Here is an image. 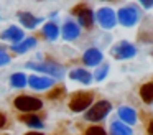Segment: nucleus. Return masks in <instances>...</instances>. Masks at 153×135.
Here are the masks:
<instances>
[{"mask_svg":"<svg viewBox=\"0 0 153 135\" xmlns=\"http://www.w3.org/2000/svg\"><path fill=\"white\" fill-rule=\"evenodd\" d=\"M73 15L77 16L79 23L84 26V28H91V26L94 25V12L87 5H82V3L76 5L73 8Z\"/></svg>","mask_w":153,"mask_h":135,"instance_id":"nucleus-7","label":"nucleus"},{"mask_svg":"<svg viewBox=\"0 0 153 135\" xmlns=\"http://www.w3.org/2000/svg\"><path fill=\"white\" fill-rule=\"evenodd\" d=\"M145 8H153V0H138Z\"/></svg>","mask_w":153,"mask_h":135,"instance_id":"nucleus-26","label":"nucleus"},{"mask_svg":"<svg viewBox=\"0 0 153 135\" xmlns=\"http://www.w3.org/2000/svg\"><path fill=\"white\" fill-rule=\"evenodd\" d=\"M94 20H97V23H99L102 28L110 30V28H114L115 23H117V15L112 8H100V10H97Z\"/></svg>","mask_w":153,"mask_h":135,"instance_id":"nucleus-6","label":"nucleus"},{"mask_svg":"<svg viewBox=\"0 0 153 135\" xmlns=\"http://www.w3.org/2000/svg\"><path fill=\"white\" fill-rule=\"evenodd\" d=\"M92 92H86V91H79L76 94L71 95L69 99V109L73 112H82L92 104Z\"/></svg>","mask_w":153,"mask_h":135,"instance_id":"nucleus-3","label":"nucleus"},{"mask_svg":"<svg viewBox=\"0 0 153 135\" xmlns=\"http://www.w3.org/2000/svg\"><path fill=\"white\" fill-rule=\"evenodd\" d=\"M109 69H110V68H109V64H102V66H100V68L96 71V81H102V79L107 76Z\"/></svg>","mask_w":153,"mask_h":135,"instance_id":"nucleus-23","label":"nucleus"},{"mask_svg":"<svg viewBox=\"0 0 153 135\" xmlns=\"http://www.w3.org/2000/svg\"><path fill=\"white\" fill-rule=\"evenodd\" d=\"M86 135H107V134H105V130H104L102 127L94 125V127H89L86 130Z\"/></svg>","mask_w":153,"mask_h":135,"instance_id":"nucleus-24","label":"nucleus"},{"mask_svg":"<svg viewBox=\"0 0 153 135\" xmlns=\"http://www.w3.org/2000/svg\"><path fill=\"white\" fill-rule=\"evenodd\" d=\"M69 78L73 79V81L82 82V84H91V81H92V74H91L89 71H86V69H82V68L71 71L69 72Z\"/></svg>","mask_w":153,"mask_h":135,"instance_id":"nucleus-16","label":"nucleus"},{"mask_svg":"<svg viewBox=\"0 0 153 135\" xmlns=\"http://www.w3.org/2000/svg\"><path fill=\"white\" fill-rule=\"evenodd\" d=\"M17 16H18V20H20L22 25H23L25 28H30V30H33L38 23H41V18L31 15L30 12H18Z\"/></svg>","mask_w":153,"mask_h":135,"instance_id":"nucleus-15","label":"nucleus"},{"mask_svg":"<svg viewBox=\"0 0 153 135\" xmlns=\"http://www.w3.org/2000/svg\"><path fill=\"white\" fill-rule=\"evenodd\" d=\"M119 117L123 124L133 125L137 122V112L135 109L128 107V105H122V107H119Z\"/></svg>","mask_w":153,"mask_h":135,"instance_id":"nucleus-14","label":"nucleus"},{"mask_svg":"<svg viewBox=\"0 0 153 135\" xmlns=\"http://www.w3.org/2000/svg\"><path fill=\"white\" fill-rule=\"evenodd\" d=\"M23 36H25L23 30L18 28V26H8L5 31L0 33V38L7 40V41H13V45H15V43H18V41H22Z\"/></svg>","mask_w":153,"mask_h":135,"instance_id":"nucleus-10","label":"nucleus"},{"mask_svg":"<svg viewBox=\"0 0 153 135\" xmlns=\"http://www.w3.org/2000/svg\"><path fill=\"white\" fill-rule=\"evenodd\" d=\"M5 124H7V117H5L2 112H0V128L2 127H5Z\"/></svg>","mask_w":153,"mask_h":135,"instance_id":"nucleus-27","label":"nucleus"},{"mask_svg":"<svg viewBox=\"0 0 153 135\" xmlns=\"http://www.w3.org/2000/svg\"><path fill=\"white\" fill-rule=\"evenodd\" d=\"M148 135H153V120H150L148 124Z\"/></svg>","mask_w":153,"mask_h":135,"instance_id":"nucleus-28","label":"nucleus"},{"mask_svg":"<svg viewBox=\"0 0 153 135\" xmlns=\"http://www.w3.org/2000/svg\"><path fill=\"white\" fill-rule=\"evenodd\" d=\"M10 84L13 86V87H25V86H27V76H25L23 72H15L10 78Z\"/></svg>","mask_w":153,"mask_h":135,"instance_id":"nucleus-21","label":"nucleus"},{"mask_svg":"<svg viewBox=\"0 0 153 135\" xmlns=\"http://www.w3.org/2000/svg\"><path fill=\"white\" fill-rule=\"evenodd\" d=\"M27 84H30V87L35 91H43L53 86V79L45 78V76H30L27 78Z\"/></svg>","mask_w":153,"mask_h":135,"instance_id":"nucleus-9","label":"nucleus"},{"mask_svg":"<svg viewBox=\"0 0 153 135\" xmlns=\"http://www.w3.org/2000/svg\"><path fill=\"white\" fill-rule=\"evenodd\" d=\"M82 63L86 66H99L102 63V53L97 48H89L82 54Z\"/></svg>","mask_w":153,"mask_h":135,"instance_id":"nucleus-11","label":"nucleus"},{"mask_svg":"<svg viewBox=\"0 0 153 135\" xmlns=\"http://www.w3.org/2000/svg\"><path fill=\"white\" fill-rule=\"evenodd\" d=\"M61 33H63V38L64 40L73 41V40H76L77 36H79L81 30H79V26H77L74 22H66L63 25V28H61Z\"/></svg>","mask_w":153,"mask_h":135,"instance_id":"nucleus-13","label":"nucleus"},{"mask_svg":"<svg viewBox=\"0 0 153 135\" xmlns=\"http://www.w3.org/2000/svg\"><path fill=\"white\" fill-rule=\"evenodd\" d=\"M110 110H112V104L109 101H99L86 112L84 119L89 122H100L102 119H105L109 115Z\"/></svg>","mask_w":153,"mask_h":135,"instance_id":"nucleus-2","label":"nucleus"},{"mask_svg":"<svg viewBox=\"0 0 153 135\" xmlns=\"http://www.w3.org/2000/svg\"><path fill=\"white\" fill-rule=\"evenodd\" d=\"M64 87H61V86H58L56 89H53V91L48 94V99H51V101H56V99H61L64 95Z\"/></svg>","mask_w":153,"mask_h":135,"instance_id":"nucleus-22","label":"nucleus"},{"mask_svg":"<svg viewBox=\"0 0 153 135\" xmlns=\"http://www.w3.org/2000/svg\"><path fill=\"white\" fill-rule=\"evenodd\" d=\"M25 135H43V134H40V132H28V134H25Z\"/></svg>","mask_w":153,"mask_h":135,"instance_id":"nucleus-29","label":"nucleus"},{"mask_svg":"<svg viewBox=\"0 0 153 135\" xmlns=\"http://www.w3.org/2000/svg\"><path fill=\"white\" fill-rule=\"evenodd\" d=\"M135 54H137L135 46H133L132 43H128V41H120V43H117V45L112 48V56L115 59H119V61L133 58Z\"/></svg>","mask_w":153,"mask_h":135,"instance_id":"nucleus-8","label":"nucleus"},{"mask_svg":"<svg viewBox=\"0 0 153 135\" xmlns=\"http://www.w3.org/2000/svg\"><path fill=\"white\" fill-rule=\"evenodd\" d=\"M13 105L18 110L35 112V110H40V109L43 107V102L38 97H31V95H18V97H15Z\"/></svg>","mask_w":153,"mask_h":135,"instance_id":"nucleus-4","label":"nucleus"},{"mask_svg":"<svg viewBox=\"0 0 153 135\" xmlns=\"http://www.w3.org/2000/svg\"><path fill=\"white\" fill-rule=\"evenodd\" d=\"M43 35H45V38H48L50 41H54V40L59 36V28L56 26V23L48 22L46 25L43 26Z\"/></svg>","mask_w":153,"mask_h":135,"instance_id":"nucleus-18","label":"nucleus"},{"mask_svg":"<svg viewBox=\"0 0 153 135\" xmlns=\"http://www.w3.org/2000/svg\"><path fill=\"white\" fill-rule=\"evenodd\" d=\"M117 15V22L122 23L123 26H133L138 23V12H137L135 7H123V8L119 10Z\"/></svg>","mask_w":153,"mask_h":135,"instance_id":"nucleus-5","label":"nucleus"},{"mask_svg":"<svg viewBox=\"0 0 153 135\" xmlns=\"http://www.w3.org/2000/svg\"><path fill=\"white\" fill-rule=\"evenodd\" d=\"M8 63H10V56H8L4 49H0V68H2V66H7Z\"/></svg>","mask_w":153,"mask_h":135,"instance_id":"nucleus-25","label":"nucleus"},{"mask_svg":"<svg viewBox=\"0 0 153 135\" xmlns=\"http://www.w3.org/2000/svg\"><path fill=\"white\" fill-rule=\"evenodd\" d=\"M140 97L145 102H153V82H145L140 87Z\"/></svg>","mask_w":153,"mask_h":135,"instance_id":"nucleus-20","label":"nucleus"},{"mask_svg":"<svg viewBox=\"0 0 153 135\" xmlns=\"http://www.w3.org/2000/svg\"><path fill=\"white\" fill-rule=\"evenodd\" d=\"M35 46H36V38L30 36V38H23L22 41L15 43V45L12 46V49H13L17 54H23V53H27V51H30V49H33Z\"/></svg>","mask_w":153,"mask_h":135,"instance_id":"nucleus-12","label":"nucleus"},{"mask_svg":"<svg viewBox=\"0 0 153 135\" xmlns=\"http://www.w3.org/2000/svg\"><path fill=\"white\" fill-rule=\"evenodd\" d=\"M28 69H33V71L36 72H46V74H50L51 78H56V79H61L64 76V69L63 66L56 64V63L53 61H46V63H27Z\"/></svg>","mask_w":153,"mask_h":135,"instance_id":"nucleus-1","label":"nucleus"},{"mask_svg":"<svg viewBox=\"0 0 153 135\" xmlns=\"http://www.w3.org/2000/svg\"><path fill=\"white\" fill-rule=\"evenodd\" d=\"M20 120L23 122V124H27L28 127H33V128H43V122H41V119L38 117V115L35 114H25L20 117Z\"/></svg>","mask_w":153,"mask_h":135,"instance_id":"nucleus-19","label":"nucleus"},{"mask_svg":"<svg viewBox=\"0 0 153 135\" xmlns=\"http://www.w3.org/2000/svg\"><path fill=\"white\" fill-rule=\"evenodd\" d=\"M110 135H132V128L123 122H112L110 124Z\"/></svg>","mask_w":153,"mask_h":135,"instance_id":"nucleus-17","label":"nucleus"}]
</instances>
